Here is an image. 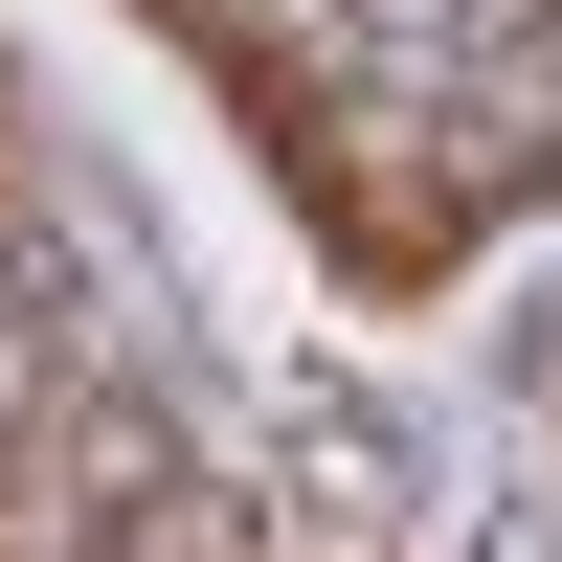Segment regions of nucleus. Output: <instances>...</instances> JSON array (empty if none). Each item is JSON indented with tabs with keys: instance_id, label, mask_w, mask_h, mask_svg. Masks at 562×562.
Listing matches in <instances>:
<instances>
[{
	"instance_id": "obj_1",
	"label": "nucleus",
	"mask_w": 562,
	"mask_h": 562,
	"mask_svg": "<svg viewBox=\"0 0 562 562\" xmlns=\"http://www.w3.org/2000/svg\"><path fill=\"white\" fill-rule=\"evenodd\" d=\"M180 23H203V0H180Z\"/></svg>"
}]
</instances>
